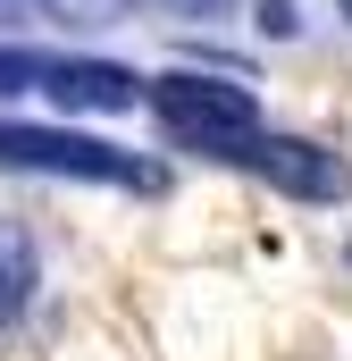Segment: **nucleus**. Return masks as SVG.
<instances>
[{"label": "nucleus", "instance_id": "obj_3", "mask_svg": "<svg viewBox=\"0 0 352 361\" xmlns=\"http://www.w3.org/2000/svg\"><path fill=\"white\" fill-rule=\"evenodd\" d=\"M227 160L252 169V177H268L277 193H294V202H344L352 193V160L327 152V143H302V135H260V126H252Z\"/></svg>", "mask_w": 352, "mask_h": 361}, {"label": "nucleus", "instance_id": "obj_5", "mask_svg": "<svg viewBox=\"0 0 352 361\" xmlns=\"http://www.w3.org/2000/svg\"><path fill=\"white\" fill-rule=\"evenodd\" d=\"M51 68H59V59H42V51H17V42H0V92H42V85H51Z\"/></svg>", "mask_w": 352, "mask_h": 361}, {"label": "nucleus", "instance_id": "obj_4", "mask_svg": "<svg viewBox=\"0 0 352 361\" xmlns=\"http://www.w3.org/2000/svg\"><path fill=\"white\" fill-rule=\"evenodd\" d=\"M25 294H34V244L17 227H0V328L25 311Z\"/></svg>", "mask_w": 352, "mask_h": 361}, {"label": "nucleus", "instance_id": "obj_2", "mask_svg": "<svg viewBox=\"0 0 352 361\" xmlns=\"http://www.w3.org/2000/svg\"><path fill=\"white\" fill-rule=\"evenodd\" d=\"M143 101H151V118L168 126L176 143H193V152H210V160H227V152L260 126V101L244 85H227V76H151Z\"/></svg>", "mask_w": 352, "mask_h": 361}, {"label": "nucleus", "instance_id": "obj_1", "mask_svg": "<svg viewBox=\"0 0 352 361\" xmlns=\"http://www.w3.org/2000/svg\"><path fill=\"white\" fill-rule=\"evenodd\" d=\"M0 169H25V177H84V185H134V193H160V169L76 135V126H25V118H0Z\"/></svg>", "mask_w": 352, "mask_h": 361}]
</instances>
